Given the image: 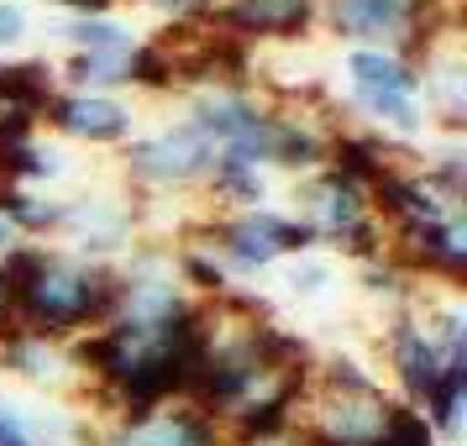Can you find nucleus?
Returning a JSON list of instances; mask_svg holds the SVG:
<instances>
[{"instance_id":"15","label":"nucleus","mask_w":467,"mask_h":446,"mask_svg":"<svg viewBox=\"0 0 467 446\" xmlns=\"http://www.w3.org/2000/svg\"><path fill=\"white\" fill-rule=\"evenodd\" d=\"M127 58L131 53H85L74 64V79L79 85H116V79H127Z\"/></svg>"},{"instance_id":"10","label":"nucleus","mask_w":467,"mask_h":446,"mask_svg":"<svg viewBox=\"0 0 467 446\" xmlns=\"http://www.w3.org/2000/svg\"><path fill=\"white\" fill-rule=\"evenodd\" d=\"M394 358H400V373L410 383V394H431V383L441 379L446 362L436 358V347L415 331V326H400L394 331Z\"/></svg>"},{"instance_id":"3","label":"nucleus","mask_w":467,"mask_h":446,"mask_svg":"<svg viewBox=\"0 0 467 446\" xmlns=\"http://www.w3.org/2000/svg\"><path fill=\"white\" fill-rule=\"evenodd\" d=\"M211 163V137L200 127H179L163 137H148L131 148V169L148 173V179H190Z\"/></svg>"},{"instance_id":"7","label":"nucleus","mask_w":467,"mask_h":446,"mask_svg":"<svg viewBox=\"0 0 467 446\" xmlns=\"http://www.w3.org/2000/svg\"><path fill=\"white\" fill-rule=\"evenodd\" d=\"M236 32H268V37H289L310 22V0H236L226 11Z\"/></svg>"},{"instance_id":"23","label":"nucleus","mask_w":467,"mask_h":446,"mask_svg":"<svg viewBox=\"0 0 467 446\" xmlns=\"http://www.w3.org/2000/svg\"><path fill=\"white\" fill-rule=\"evenodd\" d=\"M5 242H11V221H0V247H5Z\"/></svg>"},{"instance_id":"11","label":"nucleus","mask_w":467,"mask_h":446,"mask_svg":"<svg viewBox=\"0 0 467 446\" xmlns=\"http://www.w3.org/2000/svg\"><path fill=\"white\" fill-rule=\"evenodd\" d=\"M0 100L11 110H37L47 106V68L43 64H16V68H0Z\"/></svg>"},{"instance_id":"5","label":"nucleus","mask_w":467,"mask_h":446,"mask_svg":"<svg viewBox=\"0 0 467 446\" xmlns=\"http://www.w3.org/2000/svg\"><path fill=\"white\" fill-rule=\"evenodd\" d=\"M383 415H389V404L373 394V383H352L341 399L326 404L320 425H326V441L331 446H373L383 430Z\"/></svg>"},{"instance_id":"12","label":"nucleus","mask_w":467,"mask_h":446,"mask_svg":"<svg viewBox=\"0 0 467 446\" xmlns=\"http://www.w3.org/2000/svg\"><path fill=\"white\" fill-rule=\"evenodd\" d=\"M410 242L425 253V263H436V268H462V232L457 226H446V221H415L410 226Z\"/></svg>"},{"instance_id":"16","label":"nucleus","mask_w":467,"mask_h":446,"mask_svg":"<svg viewBox=\"0 0 467 446\" xmlns=\"http://www.w3.org/2000/svg\"><path fill=\"white\" fill-rule=\"evenodd\" d=\"M0 215H5V221H22V226H47V221H58V211H53V205H32V200H26V194H0Z\"/></svg>"},{"instance_id":"17","label":"nucleus","mask_w":467,"mask_h":446,"mask_svg":"<svg viewBox=\"0 0 467 446\" xmlns=\"http://www.w3.org/2000/svg\"><path fill=\"white\" fill-rule=\"evenodd\" d=\"M215 184L221 190H232V194H247V200H257V173L247 169V163H232V158H221V169H215Z\"/></svg>"},{"instance_id":"20","label":"nucleus","mask_w":467,"mask_h":446,"mask_svg":"<svg viewBox=\"0 0 467 446\" xmlns=\"http://www.w3.org/2000/svg\"><path fill=\"white\" fill-rule=\"evenodd\" d=\"M0 446H32V441H26V425L16 420L5 404H0Z\"/></svg>"},{"instance_id":"2","label":"nucleus","mask_w":467,"mask_h":446,"mask_svg":"<svg viewBox=\"0 0 467 446\" xmlns=\"http://www.w3.org/2000/svg\"><path fill=\"white\" fill-rule=\"evenodd\" d=\"M352 79H358V95L368 106L389 116L394 127H415L420 116H415V74L394 58H383V53H352Z\"/></svg>"},{"instance_id":"13","label":"nucleus","mask_w":467,"mask_h":446,"mask_svg":"<svg viewBox=\"0 0 467 446\" xmlns=\"http://www.w3.org/2000/svg\"><path fill=\"white\" fill-rule=\"evenodd\" d=\"M431 410H436V420H441V430H457V410H462V358L446 362L441 379L431 383Z\"/></svg>"},{"instance_id":"21","label":"nucleus","mask_w":467,"mask_h":446,"mask_svg":"<svg viewBox=\"0 0 467 446\" xmlns=\"http://www.w3.org/2000/svg\"><path fill=\"white\" fill-rule=\"evenodd\" d=\"M158 5H173V11H200V5H211V0H158Z\"/></svg>"},{"instance_id":"22","label":"nucleus","mask_w":467,"mask_h":446,"mask_svg":"<svg viewBox=\"0 0 467 446\" xmlns=\"http://www.w3.org/2000/svg\"><path fill=\"white\" fill-rule=\"evenodd\" d=\"M68 5H79V11H100L106 0H68Z\"/></svg>"},{"instance_id":"6","label":"nucleus","mask_w":467,"mask_h":446,"mask_svg":"<svg viewBox=\"0 0 467 446\" xmlns=\"http://www.w3.org/2000/svg\"><path fill=\"white\" fill-rule=\"evenodd\" d=\"M53 121L74 137H89V142H116L127 137L131 116L116 100H100V95H74V100H58L53 106Z\"/></svg>"},{"instance_id":"4","label":"nucleus","mask_w":467,"mask_h":446,"mask_svg":"<svg viewBox=\"0 0 467 446\" xmlns=\"http://www.w3.org/2000/svg\"><path fill=\"white\" fill-rule=\"evenodd\" d=\"M226 247H232L236 263L247 268H263L268 257L289 253V247H310V226H295V221H278L268 211H253L226 226Z\"/></svg>"},{"instance_id":"1","label":"nucleus","mask_w":467,"mask_h":446,"mask_svg":"<svg viewBox=\"0 0 467 446\" xmlns=\"http://www.w3.org/2000/svg\"><path fill=\"white\" fill-rule=\"evenodd\" d=\"M0 284H5V295L22 305V316L32 326H43V331L85 326V320L106 316L110 299L121 295L116 278L85 274V268L43 257V253H11L5 268H0Z\"/></svg>"},{"instance_id":"19","label":"nucleus","mask_w":467,"mask_h":446,"mask_svg":"<svg viewBox=\"0 0 467 446\" xmlns=\"http://www.w3.org/2000/svg\"><path fill=\"white\" fill-rule=\"evenodd\" d=\"M26 32V16L22 5H11V0H0V43H22Z\"/></svg>"},{"instance_id":"14","label":"nucleus","mask_w":467,"mask_h":446,"mask_svg":"<svg viewBox=\"0 0 467 446\" xmlns=\"http://www.w3.org/2000/svg\"><path fill=\"white\" fill-rule=\"evenodd\" d=\"M68 37H74V43H85L89 53H131L127 26L106 22V16H85V22H74V26H68Z\"/></svg>"},{"instance_id":"8","label":"nucleus","mask_w":467,"mask_h":446,"mask_svg":"<svg viewBox=\"0 0 467 446\" xmlns=\"http://www.w3.org/2000/svg\"><path fill=\"white\" fill-rule=\"evenodd\" d=\"M337 26L352 37H383V32H400L415 11V0H331Z\"/></svg>"},{"instance_id":"9","label":"nucleus","mask_w":467,"mask_h":446,"mask_svg":"<svg viewBox=\"0 0 467 446\" xmlns=\"http://www.w3.org/2000/svg\"><path fill=\"white\" fill-rule=\"evenodd\" d=\"M110 446H211V430L194 415H173V420H137L121 430Z\"/></svg>"},{"instance_id":"18","label":"nucleus","mask_w":467,"mask_h":446,"mask_svg":"<svg viewBox=\"0 0 467 446\" xmlns=\"http://www.w3.org/2000/svg\"><path fill=\"white\" fill-rule=\"evenodd\" d=\"M11 362H16V368H22V373H32V379H53V373H58V362L47 358L43 347H11Z\"/></svg>"}]
</instances>
